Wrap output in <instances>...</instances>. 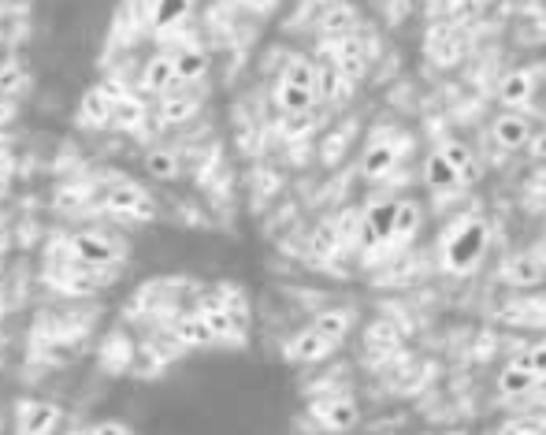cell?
Here are the masks:
<instances>
[{"mask_svg": "<svg viewBox=\"0 0 546 435\" xmlns=\"http://www.w3.org/2000/svg\"><path fill=\"white\" fill-rule=\"evenodd\" d=\"M316 105H320V64L312 56H290L275 79V108L286 119H301Z\"/></svg>", "mask_w": 546, "mask_h": 435, "instance_id": "cell-1", "label": "cell"}, {"mask_svg": "<svg viewBox=\"0 0 546 435\" xmlns=\"http://www.w3.org/2000/svg\"><path fill=\"white\" fill-rule=\"evenodd\" d=\"M487 250V224L476 212L457 216L439 238V261L446 272H472Z\"/></svg>", "mask_w": 546, "mask_h": 435, "instance_id": "cell-2", "label": "cell"}, {"mask_svg": "<svg viewBox=\"0 0 546 435\" xmlns=\"http://www.w3.org/2000/svg\"><path fill=\"white\" fill-rule=\"evenodd\" d=\"M472 179H476V160L468 153V145L442 142L439 149H431L428 168H424V183L431 194H457Z\"/></svg>", "mask_w": 546, "mask_h": 435, "instance_id": "cell-3", "label": "cell"}, {"mask_svg": "<svg viewBox=\"0 0 546 435\" xmlns=\"http://www.w3.org/2000/svg\"><path fill=\"white\" fill-rule=\"evenodd\" d=\"M394 220H398V201H379L372 209L361 212V235H357V250L364 261H376L390 253V238H394Z\"/></svg>", "mask_w": 546, "mask_h": 435, "instance_id": "cell-4", "label": "cell"}, {"mask_svg": "<svg viewBox=\"0 0 546 435\" xmlns=\"http://www.w3.org/2000/svg\"><path fill=\"white\" fill-rule=\"evenodd\" d=\"M405 153H409V138H405V134H394V131L376 134L372 142L364 145L361 175L368 179V183H379V179L394 175V168L402 164Z\"/></svg>", "mask_w": 546, "mask_h": 435, "instance_id": "cell-5", "label": "cell"}, {"mask_svg": "<svg viewBox=\"0 0 546 435\" xmlns=\"http://www.w3.org/2000/svg\"><path fill=\"white\" fill-rule=\"evenodd\" d=\"M357 235H361V212H342V216L327 220V224L316 231L312 253H316L320 261H331V257H338L346 246H357Z\"/></svg>", "mask_w": 546, "mask_h": 435, "instance_id": "cell-6", "label": "cell"}, {"mask_svg": "<svg viewBox=\"0 0 546 435\" xmlns=\"http://www.w3.org/2000/svg\"><path fill=\"white\" fill-rule=\"evenodd\" d=\"M324 64H331L342 75V79H357L368 64V56H364V41L357 34H342V38H327L324 41Z\"/></svg>", "mask_w": 546, "mask_h": 435, "instance_id": "cell-7", "label": "cell"}, {"mask_svg": "<svg viewBox=\"0 0 546 435\" xmlns=\"http://www.w3.org/2000/svg\"><path fill=\"white\" fill-rule=\"evenodd\" d=\"M424 49L439 67H454L468 56V38L461 34V27H450V23H439V27L428 30L424 38Z\"/></svg>", "mask_w": 546, "mask_h": 435, "instance_id": "cell-8", "label": "cell"}, {"mask_svg": "<svg viewBox=\"0 0 546 435\" xmlns=\"http://www.w3.org/2000/svg\"><path fill=\"white\" fill-rule=\"evenodd\" d=\"M491 138L498 149H506V153H517V149H528L535 138V127L532 119L524 116V112H502V116L491 123Z\"/></svg>", "mask_w": 546, "mask_h": 435, "instance_id": "cell-9", "label": "cell"}, {"mask_svg": "<svg viewBox=\"0 0 546 435\" xmlns=\"http://www.w3.org/2000/svg\"><path fill=\"white\" fill-rule=\"evenodd\" d=\"M67 250L75 253V261L82 268H112L116 264V250H112V242L101 235H93V231H82V235H71L67 242Z\"/></svg>", "mask_w": 546, "mask_h": 435, "instance_id": "cell-10", "label": "cell"}, {"mask_svg": "<svg viewBox=\"0 0 546 435\" xmlns=\"http://www.w3.org/2000/svg\"><path fill=\"white\" fill-rule=\"evenodd\" d=\"M335 346L338 343L331 339V335H324L316 324H309V328L298 331V335L286 343V357H290V361H305V365H309V361H324L327 354H335Z\"/></svg>", "mask_w": 546, "mask_h": 435, "instance_id": "cell-11", "label": "cell"}, {"mask_svg": "<svg viewBox=\"0 0 546 435\" xmlns=\"http://www.w3.org/2000/svg\"><path fill=\"white\" fill-rule=\"evenodd\" d=\"M104 209L116 212V216H149L153 212V201L142 186L134 183H116L108 194H104Z\"/></svg>", "mask_w": 546, "mask_h": 435, "instance_id": "cell-12", "label": "cell"}, {"mask_svg": "<svg viewBox=\"0 0 546 435\" xmlns=\"http://www.w3.org/2000/svg\"><path fill=\"white\" fill-rule=\"evenodd\" d=\"M539 376L532 372V365L524 361V357H513L502 376H498V395L502 398H528L532 391H539Z\"/></svg>", "mask_w": 546, "mask_h": 435, "instance_id": "cell-13", "label": "cell"}, {"mask_svg": "<svg viewBox=\"0 0 546 435\" xmlns=\"http://www.w3.org/2000/svg\"><path fill=\"white\" fill-rule=\"evenodd\" d=\"M145 93H171L179 90V79H175V53L164 49V53L149 56V64L142 71V82H138Z\"/></svg>", "mask_w": 546, "mask_h": 435, "instance_id": "cell-14", "label": "cell"}, {"mask_svg": "<svg viewBox=\"0 0 546 435\" xmlns=\"http://www.w3.org/2000/svg\"><path fill=\"white\" fill-rule=\"evenodd\" d=\"M60 424V409L49 402H19V435H52Z\"/></svg>", "mask_w": 546, "mask_h": 435, "instance_id": "cell-15", "label": "cell"}, {"mask_svg": "<svg viewBox=\"0 0 546 435\" xmlns=\"http://www.w3.org/2000/svg\"><path fill=\"white\" fill-rule=\"evenodd\" d=\"M498 320L517 324V328H543L546 324V298H513L506 309H498Z\"/></svg>", "mask_w": 546, "mask_h": 435, "instance_id": "cell-16", "label": "cell"}, {"mask_svg": "<svg viewBox=\"0 0 546 435\" xmlns=\"http://www.w3.org/2000/svg\"><path fill=\"white\" fill-rule=\"evenodd\" d=\"M498 97H502L506 112H520L535 97V75L532 71H509L498 86Z\"/></svg>", "mask_w": 546, "mask_h": 435, "instance_id": "cell-17", "label": "cell"}, {"mask_svg": "<svg viewBox=\"0 0 546 435\" xmlns=\"http://www.w3.org/2000/svg\"><path fill=\"white\" fill-rule=\"evenodd\" d=\"M502 279L513 283V287H535V283H543L546 279V264L539 261V257H532V253H520V257L506 261Z\"/></svg>", "mask_w": 546, "mask_h": 435, "instance_id": "cell-18", "label": "cell"}, {"mask_svg": "<svg viewBox=\"0 0 546 435\" xmlns=\"http://www.w3.org/2000/svg\"><path fill=\"white\" fill-rule=\"evenodd\" d=\"M171 53H175V79H179V86L201 82L208 75V56L197 45H182V49H171Z\"/></svg>", "mask_w": 546, "mask_h": 435, "instance_id": "cell-19", "label": "cell"}, {"mask_svg": "<svg viewBox=\"0 0 546 435\" xmlns=\"http://www.w3.org/2000/svg\"><path fill=\"white\" fill-rule=\"evenodd\" d=\"M420 220H424V212L416 201H398V220H394V238H390V253L405 250L409 242L416 238L420 231Z\"/></svg>", "mask_w": 546, "mask_h": 435, "instance_id": "cell-20", "label": "cell"}, {"mask_svg": "<svg viewBox=\"0 0 546 435\" xmlns=\"http://www.w3.org/2000/svg\"><path fill=\"white\" fill-rule=\"evenodd\" d=\"M78 123H82V127H104V123H112V101H108V93H104L101 86H93V90L82 97Z\"/></svg>", "mask_w": 546, "mask_h": 435, "instance_id": "cell-21", "label": "cell"}, {"mask_svg": "<svg viewBox=\"0 0 546 435\" xmlns=\"http://www.w3.org/2000/svg\"><path fill=\"white\" fill-rule=\"evenodd\" d=\"M197 108H201V101H197L194 93L171 90L160 97V123H186V119L197 116Z\"/></svg>", "mask_w": 546, "mask_h": 435, "instance_id": "cell-22", "label": "cell"}, {"mask_svg": "<svg viewBox=\"0 0 546 435\" xmlns=\"http://www.w3.org/2000/svg\"><path fill=\"white\" fill-rule=\"evenodd\" d=\"M316 413H320V421H324L327 428H335V432H342V428H350V424L357 421V406H353L350 398H331V402L320 406Z\"/></svg>", "mask_w": 546, "mask_h": 435, "instance_id": "cell-23", "label": "cell"}, {"mask_svg": "<svg viewBox=\"0 0 546 435\" xmlns=\"http://www.w3.org/2000/svg\"><path fill=\"white\" fill-rule=\"evenodd\" d=\"M175 339L186 346H197V343H212L216 335H212V328L205 324L201 313H190V317H182L179 324H175Z\"/></svg>", "mask_w": 546, "mask_h": 435, "instance_id": "cell-24", "label": "cell"}, {"mask_svg": "<svg viewBox=\"0 0 546 435\" xmlns=\"http://www.w3.org/2000/svg\"><path fill=\"white\" fill-rule=\"evenodd\" d=\"M145 172L153 179H175L179 175V157L171 149H153V153H145Z\"/></svg>", "mask_w": 546, "mask_h": 435, "instance_id": "cell-25", "label": "cell"}, {"mask_svg": "<svg viewBox=\"0 0 546 435\" xmlns=\"http://www.w3.org/2000/svg\"><path fill=\"white\" fill-rule=\"evenodd\" d=\"M145 119V108L134 101V97H123L112 105V127H138Z\"/></svg>", "mask_w": 546, "mask_h": 435, "instance_id": "cell-26", "label": "cell"}, {"mask_svg": "<svg viewBox=\"0 0 546 435\" xmlns=\"http://www.w3.org/2000/svg\"><path fill=\"white\" fill-rule=\"evenodd\" d=\"M346 82H350V79H342L331 64H320V101H335Z\"/></svg>", "mask_w": 546, "mask_h": 435, "instance_id": "cell-27", "label": "cell"}, {"mask_svg": "<svg viewBox=\"0 0 546 435\" xmlns=\"http://www.w3.org/2000/svg\"><path fill=\"white\" fill-rule=\"evenodd\" d=\"M524 198H528L532 209H546V168L528 179V186H524Z\"/></svg>", "mask_w": 546, "mask_h": 435, "instance_id": "cell-28", "label": "cell"}, {"mask_svg": "<svg viewBox=\"0 0 546 435\" xmlns=\"http://www.w3.org/2000/svg\"><path fill=\"white\" fill-rule=\"evenodd\" d=\"M520 357L532 365V372L539 376V380H546V343L543 346H532V350H524Z\"/></svg>", "mask_w": 546, "mask_h": 435, "instance_id": "cell-29", "label": "cell"}, {"mask_svg": "<svg viewBox=\"0 0 546 435\" xmlns=\"http://www.w3.org/2000/svg\"><path fill=\"white\" fill-rule=\"evenodd\" d=\"M190 12V8H186V4H175V8H171V4H164V8H153V15H156V27H164V23H171V19H182V15Z\"/></svg>", "mask_w": 546, "mask_h": 435, "instance_id": "cell-30", "label": "cell"}, {"mask_svg": "<svg viewBox=\"0 0 546 435\" xmlns=\"http://www.w3.org/2000/svg\"><path fill=\"white\" fill-rule=\"evenodd\" d=\"M90 435H130V428L119 421H104V424H97V428H90Z\"/></svg>", "mask_w": 546, "mask_h": 435, "instance_id": "cell-31", "label": "cell"}, {"mask_svg": "<svg viewBox=\"0 0 546 435\" xmlns=\"http://www.w3.org/2000/svg\"><path fill=\"white\" fill-rule=\"evenodd\" d=\"M528 153H532L535 160H543V164H546V131H535L532 145H528Z\"/></svg>", "mask_w": 546, "mask_h": 435, "instance_id": "cell-32", "label": "cell"}, {"mask_svg": "<svg viewBox=\"0 0 546 435\" xmlns=\"http://www.w3.org/2000/svg\"><path fill=\"white\" fill-rule=\"evenodd\" d=\"M506 435H539V432L528 428V424H517V428H506Z\"/></svg>", "mask_w": 546, "mask_h": 435, "instance_id": "cell-33", "label": "cell"}, {"mask_svg": "<svg viewBox=\"0 0 546 435\" xmlns=\"http://www.w3.org/2000/svg\"><path fill=\"white\" fill-rule=\"evenodd\" d=\"M0 235H4V216H0Z\"/></svg>", "mask_w": 546, "mask_h": 435, "instance_id": "cell-34", "label": "cell"}]
</instances>
